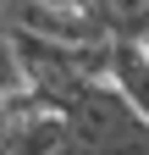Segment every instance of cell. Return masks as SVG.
<instances>
[{
	"label": "cell",
	"mask_w": 149,
	"mask_h": 155,
	"mask_svg": "<svg viewBox=\"0 0 149 155\" xmlns=\"http://www.w3.org/2000/svg\"><path fill=\"white\" fill-rule=\"evenodd\" d=\"M0 17L17 33H39L55 45H110L94 0H0Z\"/></svg>",
	"instance_id": "obj_2"
},
{
	"label": "cell",
	"mask_w": 149,
	"mask_h": 155,
	"mask_svg": "<svg viewBox=\"0 0 149 155\" xmlns=\"http://www.w3.org/2000/svg\"><path fill=\"white\" fill-rule=\"evenodd\" d=\"M110 83H116L127 100L144 111V122H149V55H144V45H110Z\"/></svg>",
	"instance_id": "obj_3"
},
{
	"label": "cell",
	"mask_w": 149,
	"mask_h": 155,
	"mask_svg": "<svg viewBox=\"0 0 149 155\" xmlns=\"http://www.w3.org/2000/svg\"><path fill=\"white\" fill-rule=\"evenodd\" d=\"M66 127L94 155H149V122H144V111L127 100L110 78L66 105Z\"/></svg>",
	"instance_id": "obj_1"
},
{
	"label": "cell",
	"mask_w": 149,
	"mask_h": 155,
	"mask_svg": "<svg viewBox=\"0 0 149 155\" xmlns=\"http://www.w3.org/2000/svg\"><path fill=\"white\" fill-rule=\"evenodd\" d=\"M110 45H144L149 33V0H94Z\"/></svg>",
	"instance_id": "obj_4"
}]
</instances>
